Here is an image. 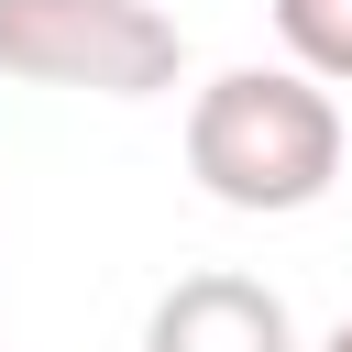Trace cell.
Returning a JSON list of instances; mask_svg holds the SVG:
<instances>
[{
  "instance_id": "5b68a950",
  "label": "cell",
  "mask_w": 352,
  "mask_h": 352,
  "mask_svg": "<svg viewBox=\"0 0 352 352\" xmlns=\"http://www.w3.org/2000/svg\"><path fill=\"white\" fill-rule=\"evenodd\" d=\"M319 352H352V319H341V330H330V341H319Z\"/></svg>"
},
{
  "instance_id": "7a4b0ae2",
  "label": "cell",
  "mask_w": 352,
  "mask_h": 352,
  "mask_svg": "<svg viewBox=\"0 0 352 352\" xmlns=\"http://www.w3.org/2000/svg\"><path fill=\"white\" fill-rule=\"evenodd\" d=\"M187 33L154 0H0V77L22 88H88V99H154L176 88Z\"/></svg>"
},
{
  "instance_id": "8992f818",
  "label": "cell",
  "mask_w": 352,
  "mask_h": 352,
  "mask_svg": "<svg viewBox=\"0 0 352 352\" xmlns=\"http://www.w3.org/2000/svg\"><path fill=\"white\" fill-rule=\"evenodd\" d=\"M0 352H11V341H0Z\"/></svg>"
},
{
  "instance_id": "3957f363",
  "label": "cell",
  "mask_w": 352,
  "mask_h": 352,
  "mask_svg": "<svg viewBox=\"0 0 352 352\" xmlns=\"http://www.w3.org/2000/svg\"><path fill=\"white\" fill-rule=\"evenodd\" d=\"M143 352H297V319L264 275H176L143 319Z\"/></svg>"
},
{
  "instance_id": "277c9868",
  "label": "cell",
  "mask_w": 352,
  "mask_h": 352,
  "mask_svg": "<svg viewBox=\"0 0 352 352\" xmlns=\"http://www.w3.org/2000/svg\"><path fill=\"white\" fill-rule=\"evenodd\" d=\"M275 44L319 88H352V0H275Z\"/></svg>"
},
{
  "instance_id": "6da1fadb",
  "label": "cell",
  "mask_w": 352,
  "mask_h": 352,
  "mask_svg": "<svg viewBox=\"0 0 352 352\" xmlns=\"http://www.w3.org/2000/svg\"><path fill=\"white\" fill-rule=\"evenodd\" d=\"M187 176L242 220L319 209L341 176V99L308 66H231L187 110Z\"/></svg>"
}]
</instances>
